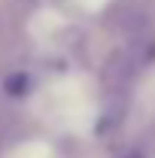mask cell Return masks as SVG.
<instances>
[{
  "mask_svg": "<svg viewBox=\"0 0 155 158\" xmlns=\"http://www.w3.org/2000/svg\"><path fill=\"white\" fill-rule=\"evenodd\" d=\"M122 158H143L140 152H128V155H122Z\"/></svg>",
  "mask_w": 155,
  "mask_h": 158,
  "instance_id": "cell-1",
  "label": "cell"
}]
</instances>
